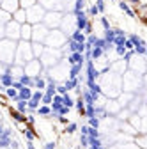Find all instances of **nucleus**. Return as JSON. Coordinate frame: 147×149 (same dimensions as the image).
Listing matches in <instances>:
<instances>
[{"mask_svg": "<svg viewBox=\"0 0 147 149\" xmlns=\"http://www.w3.org/2000/svg\"><path fill=\"white\" fill-rule=\"evenodd\" d=\"M101 23H103V27H105V29H106V30H108V29H110V22H108V20H106V18H101Z\"/></svg>", "mask_w": 147, "mask_h": 149, "instance_id": "dca6fc26", "label": "nucleus"}, {"mask_svg": "<svg viewBox=\"0 0 147 149\" xmlns=\"http://www.w3.org/2000/svg\"><path fill=\"white\" fill-rule=\"evenodd\" d=\"M98 13H99V11H98L96 6H90V9H89V14H90V16H96Z\"/></svg>", "mask_w": 147, "mask_h": 149, "instance_id": "2eb2a0df", "label": "nucleus"}, {"mask_svg": "<svg viewBox=\"0 0 147 149\" xmlns=\"http://www.w3.org/2000/svg\"><path fill=\"white\" fill-rule=\"evenodd\" d=\"M0 6H2V0H0Z\"/></svg>", "mask_w": 147, "mask_h": 149, "instance_id": "6ab92c4d", "label": "nucleus"}, {"mask_svg": "<svg viewBox=\"0 0 147 149\" xmlns=\"http://www.w3.org/2000/svg\"><path fill=\"white\" fill-rule=\"evenodd\" d=\"M145 53H147V48H145Z\"/></svg>", "mask_w": 147, "mask_h": 149, "instance_id": "aec40b11", "label": "nucleus"}, {"mask_svg": "<svg viewBox=\"0 0 147 149\" xmlns=\"http://www.w3.org/2000/svg\"><path fill=\"white\" fill-rule=\"evenodd\" d=\"M20 30H21V37H25V39H30V36H32V34H30V30H32V29H30V25H28V23H23Z\"/></svg>", "mask_w": 147, "mask_h": 149, "instance_id": "6e6552de", "label": "nucleus"}, {"mask_svg": "<svg viewBox=\"0 0 147 149\" xmlns=\"http://www.w3.org/2000/svg\"><path fill=\"white\" fill-rule=\"evenodd\" d=\"M50 112H51V110H50L48 107H41V108H39V114H41V116H48Z\"/></svg>", "mask_w": 147, "mask_h": 149, "instance_id": "4468645a", "label": "nucleus"}, {"mask_svg": "<svg viewBox=\"0 0 147 149\" xmlns=\"http://www.w3.org/2000/svg\"><path fill=\"white\" fill-rule=\"evenodd\" d=\"M130 2H133V4H140V2H138V0H130Z\"/></svg>", "mask_w": 147, "mask_h": 149, "instance_id": "a211bd4d", "label": "nucleus"}, {"mask_svg": "<svg viewBox=\"0 0 147 149\" xmlns=\"http://www.w3.org/2000/svg\"><path fill=\"white\" fill-rule=\"evenodd\" d=\"M7 96H11V98H18V91L16 89H7Z\"/></svg>", "mask_w": 147, "mask_h": 149, "instance_id": "f8f14e48", "label": "nucleus"}, {"mask_svg": "<svg viewBox=\"0 0 147 149\" xmlns=\"http://www.w3.org/2000/svg\"><path fill=\"white\" fill-rule=\"evenodd\" d=\"M35 4V0H20V7L21 9H30Z\"/></svg>", "mask_w": 147, "mask_h": 149, "instance_id": "9b49d317", "label": "nucleus"}, {"mask_svg": "<svg viewBox=\"0 0 147 149\" xmlns=\"http://www.w3.org/2000/svg\"><path fill=\"white\" fill-rule=\"evenodd\" d=\"M0 80H2V84H4L6 87H11V85L14 84V80H12V74H11L9 71H6V73H2V74H0Z\"/></svg>", "mask_w": 147, "mask_h": 149, "instance_id": "39448f33", "label": "nucleus"}, {"mask_svg": "<svg viewBox=\"0 0 147 149\" xmlns=\"http://www.w3.org/2000/svg\"><path fill=\"white\" fill-rule=\"evenodd\" d=\"M44 18H46V20H44L46 23H55V25H57V23L60 22V20H59V18H60V14H59V13H48Z\"/></svg>", "mask_w": 147, "mask_h": 149, "instance_id": "0eeeda50", "label": "nucleus"}, {"mask_svg": "<svg viewBox=\"0 0 147 149\" xmlns=\"http://www.w3.org/2000/svg\"><path fill=\"white\" fill-rule=\"evenodd\" d=\"M96 7H98V11H99V13H103V11H105V0H98Z\"/></svg>", "mask_w": 147, "mask_h": 149, "instance_id": "ddd939ff", "label": "nucleus"}, {"mask_svg": "<svg viewBox=\"0 0 147 149\" xmlns=\"http://www.w3.org/2000/svg\"><path fill=\"white\" fill-rule=\"evenodd\" d=\"M75 130H76V124H69V128H67V132L71 133V132H75Z\"/></svg>", "mask_w": 147, "mask_h": 149, "instance_id": "f3484780", "label": "nucleus"}, {"mask_svg": "<svg viewBox=\"0 0 147 149\" xmlns=\"http://www.w3.org/2000/svg\"><path fill=\"white\" fill-rule=\"evenodd\" d=\"M20 29H21L20 23H16L14 20H11V22L6 23V34L9 37H18V30H20Z\"/></svg>", "mask_w": 147, "mask_h": 149, "instance_id": "f03ea898", "label": "nucleus"}, {"mask_svg": "<svg viewBox=\"0 0 147 149\" xmlns=\"http://www.w3.org/2000/svg\"><path fill=\"white\" fill-rule=\"evenodd\" d=\"M12 16H14L12 20H14L16 23H27V13H25V9L20 7L16 13H12Z\"/></svg>", "mask_w": 147, "mask_h": 149, "instance_id": "7ed1b4c3", "label": "nucleus"}, {"mask_svg": "<svg viewBox=\"0 0 147 149\" xmlns=\"http://www.w3.org/2000/svg\"><path fill=\"white\" fill-rule=\"evenodd\" d=\"M119 9L121 11H124L126 14H130V16H135V13L130 9V6H128V2H124V0H122V2H119Z\"/></svg>", "mask_w": 147, "mask_h": 149, "instance_id": "1a4fd4ad", "label": "nucleus"}, {"mask_svg": "<svg viewBox=\"0 0 147 149\" xmlns=\"http://www.w3.org/2000/svg\"><path fill=\"white\" fill-rule=\"evenodd\" d=\"M7 22H11V14L4 9H0V23H7Z\"/></svg>", "mask_w": 147, "mask_h": 149, "instance_id": "9d476101", "label": "nucleus"}, {"mask_svg": "<svg viewBox=\"0 0 147 149\" xmlns=\"http://www.w3.org/2000/svg\"><path fill=\"white\" fill-rule=\"evenodd\" d=\"M2 9L7 11L9 14L16 13L20 9V0H2Z\"/></svg>", "mask_w": 147, "mask_h": 149, "instance_id": "f257e3e1", "label": "nucleus"}, {"mask_svg": "<svg viewBox=\"0 0 147 149\" xmlns=\"http://www.w3.org/2000/svg\"><path fill=\"white\" fill-rule=\"evenodd\" d=\"M71 41H75V43H85V36L82 30H73L71 32Z\"/></svg>", "mask_w": 147, "mask_h": 149, "instance_id": "423d86ee", "label": "nucleus"}, {"mask_svg": "<svg viewBox=\"0 0 147 149\" xmlns=\"http://www.w3.org/2000/svg\"><path fill=\"white\" fill-rule=\"evenodd\" d=\"M67 61H69V64H71V66H75V64H82V62H83V55L75 52V53H71L69 57H67Z\"/></svg>", "mask_w": 147, "mask_h": 149, "instance_id": "20e7f679", "label": "nucleus"}, {"mask_svg": "<svg viewBox=\"0 0 147 149\" xmlns=\"http://www.w3.org/2000/svg\"><path fill=\"white\" fill-rule=\"evenodd\" d=\"M112 2H115V0H112Z\"/></svg>", "mask_w": 147, "mask_h": 149, "instance_id": "412c9836", "label": "nucleus"}]
</instances>
